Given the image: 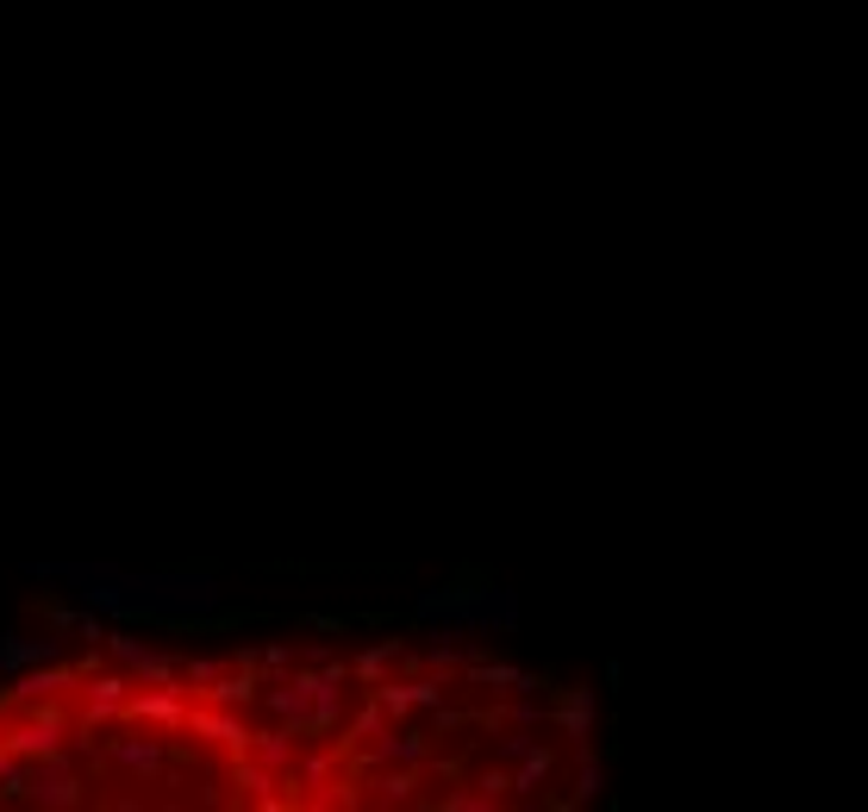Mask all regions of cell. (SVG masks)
<instances>
[{"mask_svg": "<svg viewBox=\"0 0 868 812\" xmlns=\"http://www.w3.org/2000/svg\"><path fill=\"white\" fill-rule=\"evenodd\" d=\"M51 581H76V594L100 613H212L219 606V581L212 575H119L107 562H51Z\"/></svg>", "mask_w": 868, "mask_h": 812, "instance_id": "obj_1", "label": "cell"}, {"mask_svg": "<svg viewBox=\"0 0 868 812\" xmlns=\"http://www.w3.org/2000/svg\"><path fill=\"white\" fill-rule=\"evenodd\" d=\"M25 793H32V800H39V806H81V781L69 769H63L57 756H44V769H32L20 781Z\"/></svg>", "mask_w": 868, "mask_h": 812, "instance_id": "obj_2", "label": "cell"}, {"mask_svg": "<svg viewBox=\"0 0 868 812\" xmlns=\"http://www.w3.org/2000/svg\"><path fill=\"white\" fill-rule=\"evenodd\" d=\"M7 750L13 756H57L63 750V713H39L32 725H20V732L7 737Z\"/></svg>", "mask_w": 868, "mask_h": 812, "instance_id": "obj_3", "label": "cell"}, {"mask_svg": "<svg viewBox=\"0 0 868 812\" xmlns=\"http://www.w3.org/2000/svg\"><path fill=\"white\" fill-rule=\"evenodd\" d=\"M113 756H119V769H125V775L151 781V775H156V762H163V744H156V737H119V744H113Z\"/></svg>", "mask_w": 868, "mask_h": 812, "instance_id": "obj_4", "label": "cell"}, {"mask_svg": "<svg viewBox=\"0 0 868 812\" xmlns=\"http://www.w3.org/2000/svg\"><path fill=\"white\" fill-rule=\"evenodd\" d=\"M44 657H57V638H0V669H32Z\"/></svg>", "mask_w": 868, "mask_h": 812, "instance_id": "obj_5", "label": "cell"}, {"mask_svg": "<svg viewBox=\"0 0 868 812\" xmlns=\"http://www.w3.org/2000/svg\"><path fill=\"white\" fill-rule=\"evenodd\" d=\"M119 706H125V681H113V676L95 681V688H88V732H95V725H107Z\"/></svg>", "mask_w": 868, "mask_h": 812, "instance_id": "obj_6", "label": "cell"}, {"mask_svg": "<svg viewBox=\"0 0 868 812\" xmlns=\"http://www.w3.org/2000/svg\"><path fill=\"white\" fill-rule=\"evenodd\" d=\"M100 638H107V632H100ZM113 644V657H125L138 669V676H151V681H169V662L156 657V650H144V644H132V638H107Z\"/></svg>", "mask_w": 868, "mask_h": 812, "instance_id": "obj_7", "label": "cell"}, {"mask_svg": "<svg viewBox=\"0 0 868 812\" xmlns=\"http://www.w3.org/2000/svg\"><path fill=\"white\" fill-rule=\"evenodd\" d=\"M375 756H382V762H419V756H425V737H419V732H387L382 744H375Z\"/></svg>", "mask_w": 868, "mask_h": 812, "instance_id": "obj_8", "label": "cell"}, {"mask_svg": "<svg viewBox=\"0 0 868 812\" xmlns=\"http://www.w3.org/2000/svg\"><path fill=\"white\" fill-rule=\"evenodd\" d=\"M194 732H212L226 750H244V725H238V718H226V713H194Z\"/></svg>", "mask_w": 868, "mask_h": 812, "instance_id": "obj_9", "label": "cell"}, {"mask_svg": "<svg viewBox=\"0 0 868 812\" xmlns=\"http://www.w3.org/2000/svg\"><path fill=\"white\" fill-rule=\"evenodd\" d=\"M587 713H594V694H587V688H575V694L562 700V732L587 737Z\"/></svg>", "mask_w": 868, "mask_h": 812, "instance_id": "obj_10", "label": "cell"}, {"mask_svg": "<svg viewBox=\"0 0 868 812\" xmlns=\"http://www.w3.org/2000/svg\"><path fill=\"white\" fill-rule=\"evenodd\" d=\"M543 775H550V750H525L519 775H513V788H519V793H538Z\"/></svg>", "mask_w": 868, "mask_h": 812, "instance_id": "obj_11", "label": "cell"}, {"mask_svg": "<svg viewBox=\"0 0 868 812\" xmlns=\"http://www.w3.org/2000/svg\"><path fill=\"white\" fill-rule=\"evenodd\" d=\"M69 669H51V676H25L20 681V700H44V694H63V688H69Z\"/></svg>", "mask_w": 868, "mask_h": 812, "instance_id": "obj_12", "label": "cell"}, {"mask_svg": "<svg viewBox=\"0 0 868 812\" xmlns=\"http://www.w3.org/2000/svg\"><path fill=\"white\" fill-rule=\"evenodd\" d=\"M600 781H606V775H600V762H581V775H575V793H581V800H594V793H600Z\"/></svg>", "mask_w": 868, "mask_h": 812, "instance_id": "obj_13", "label": "cell"}, {"mask_svg": "<svg viewBox=\"0 0 868 812\" xmlns=\"http://www.w3.org/2000/svg\"><path fill=\"white\" fill-rule=\"evenodd\" d=\"M525 750H538V744H531V732H506L501 737V756H513V762H519Z\"/></svg>", "mask_w": 868, "mask_h": 812, "instance_id": "obj_14", "label": "cell"}]
</instances>
